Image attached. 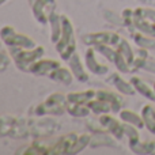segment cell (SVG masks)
Listing matches in <instances>:
<instances>
[{
	"instance_id": "277c9868",
	"label": "cell",
	"mask_w": 155,
	"mask_h": 155,
	"mask_svg": "<svg viewBox=\"0 0 155 155\" xmlns=\"http://www.w3.org/2000/svg\"><path fill=\"white\" fill-rule=\"evenodd\" d=\"M113 79H114V83L113 84L116 86V87L118 88V90L121 91V93H125V94H129V95H132V94H135V90L131 87V86L128 84V83H125L123 79H121L120 76H117V75H113L112 76Z\"/></svg>"
},
{
	"instance_id": "6da1fadb",
	"label": "cell",
	"mask_w": 155,
	"mask_h": 155,
	"mask_svg": "<svg viewBox=\"0 0 155 155\" xmlns=\"http://www.w3.org/2000/svg\"><path fill=\"white\" fill-rule=\"evenodd\" d=\"M131 82H132V84L136 87L137 91H140V93H142L143 95H146L147 98H150V99H153V101H155V93L151 90L150 87H148L147 84H146L144 82H143L142 79H139V78H132Z\"/></svg>"
},
{
	"instance_id": "7a4b0ae2",
	"label": "cell",
	"mask_w": 155,
	"mask_h": 155,
	"mask_svg": "<svg viewBox=\"0 0 155 155\" xmlns=\"http://www.w3.org/2000/svg\"><path fill=\"white\" fill-rule=\"evenodd\" d=\"M120 116H121L123 120L128 121V123H131V124H135L137 128H142V127L144 125V123H143L142 118H140L137 114H135L134 112H131V110H123Z\"/></svg>"
},
{
	"instance_id": "5b68a950",
	"label": "cell",
	"mask_w": 155,
	"mask_h": 155,
	"mask_svg": "<svg viewBox=\"0 0 155 155\" xmlns=\"http://www.w3.org/2000/svg\"><path fill=\"white\" fill-rule=\"evenodd\" d=\"M68 112L74 116H78V117H82V116H87L88 114V109L84 106H80L79 104L75 105H70L68 106Z\"/></svg>"
},
{
	"instance_id": "3957f363",
	"label": "cell",
	"mask_w": 155,
	"mask_h": 155,
	"mask_svg": "<svg viewBox=\"0 0 155 155\" xmlns=\"http://www.w3.org/2000/svg\"><path fill=\"white\" fill-rule=\"evenodd\" d=\"M71 67H72V71H74V75H75L78 79L80 80H87V75H86L84 72H83V68H82V64H80L79 61V57L74 56L72 60H71Z\"/></svg>"
}]
</instances>
